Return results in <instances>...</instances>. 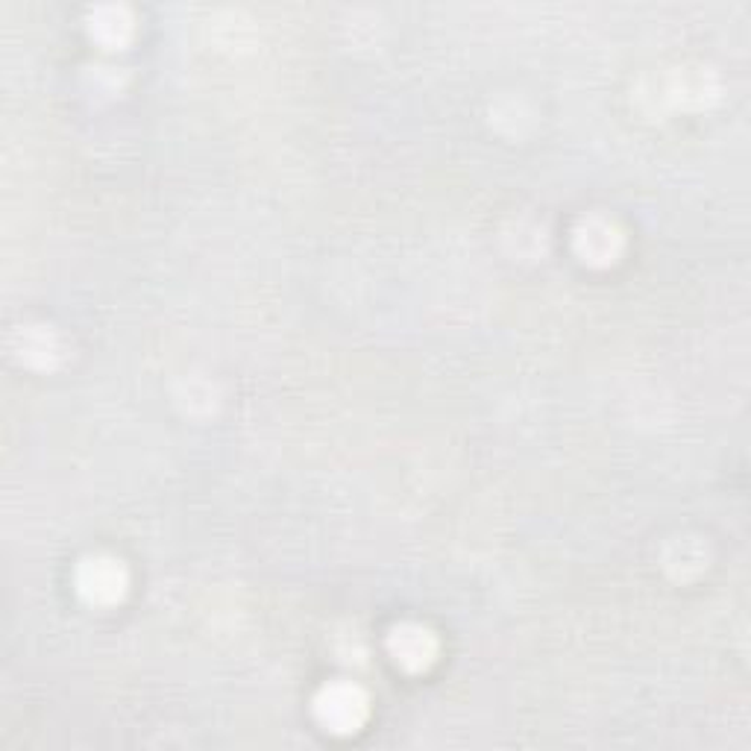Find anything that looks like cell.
<instances>
[{"label": "cell", "instance_id": "1", "mask_svg": "<svg viewBox=\"0 0 751 751\" xmlns=\"http://www.w3.org/2000/svg\"><path fill=\"white\" fill-rule=\"evenodd\" d=\"M321 716L326 725H335V731H349L361 722L365 702L358 698L356 690L349 687L326 690V696L321 698Z\"/></svg>", "mask_w": 751, "mask_h": 751}]
</instances>
